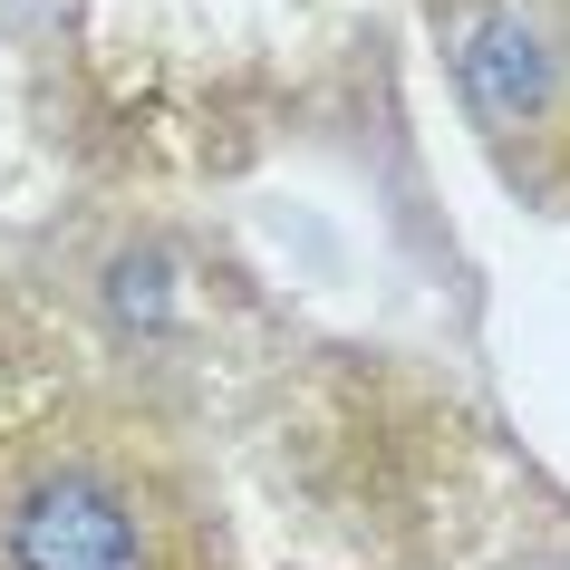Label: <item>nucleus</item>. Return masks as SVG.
Listing matches in <instances>:
<instances>
[{"label":"nucleus","mask_w":570,"mask_h":570,"mask_svg":"<svg viewBox=\"0 0 570 570\" xmlns=\"http://www.w3.org/2000/svg\"><path fill=\"white\" fill-rule=\"evenodd\" d=\"M0 570H204V522L126 425H49L0 454Z\"/></svg>","instance_id":"nucleus-1"},{"label":"nucleus","mask_w":570,"mask_h":570,"mask_svg":"<svg viewBox=\"0 0 570 570\" xmlns=\"http://www.w3.org/2000/svg\"><path fill=\"white\" fill-rule=\"evenodd\" d=\"M474 126L551 146L570 136V0H435Z\"/></svg>","instance_id":"nucleus-2"}]
</instances>
